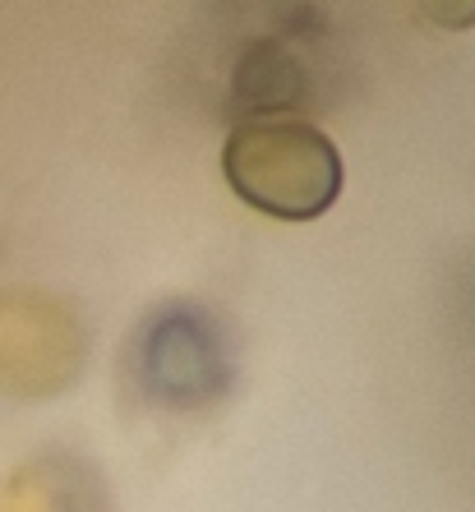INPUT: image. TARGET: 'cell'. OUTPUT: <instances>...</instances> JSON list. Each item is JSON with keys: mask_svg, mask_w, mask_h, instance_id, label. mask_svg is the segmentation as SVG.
Here are the masks:
<instances>
[{"mask_svg": "<svg viewBox=\"0 0 475 512\" xmlns=\"http://www.w3.org/2000/svg\"><path fill=\"white\" fill-rule=\"evenodd\" d=\"M222 176L240 203L277 222H314L342 194L337 143L296 116H245L222 143Z\"/></svg>", "mask_w": 475, "mask_h": 512, "instance_id": "obj_1", "label": "cell"}, {"mask_svg": "<svg viewBox=\"0 0 475 512\" xmlns=\"http://www.w3.org/2000/svg\"><path fill=\"white\" fill-rule=\"evenodd\" d=\"M222 342L213 323L194 310H167L148 323L143 337V379L162 402L199 406L222 383Z\"/></svg>", "mask_w": 475, "mask_h": 512, "instance_id": "obj_2", "label": "cell"}, {"mask_svg": "<svg viewBox=\"0 0 475 512\" xmlns=\"http://www.w3.org/2000/svg\"><path fill=\"white\" fill-rule=\"evenodd\" d=\"M236 102L250 116H282L305 97V70L282 42H254L236 65Z\"/></svg>", "mask_w": 475, "mask_h": 512, "instance_id": "obj_3", "label": "cell"}, {"mask_svg": "<svg viewBox=\"0 0 475 512\" xmlns=\"http://www.w3.org/2000/svg\"><path fill=\"white\" fill-rule=\"evenodd\" d=\"M416 5L443 33H471L475 28V0H416Z\"/></svg>", "mask_w": 475, "mask_h": 512, "instance_id": "obj_4", "label": "cell"}]
</instances>
